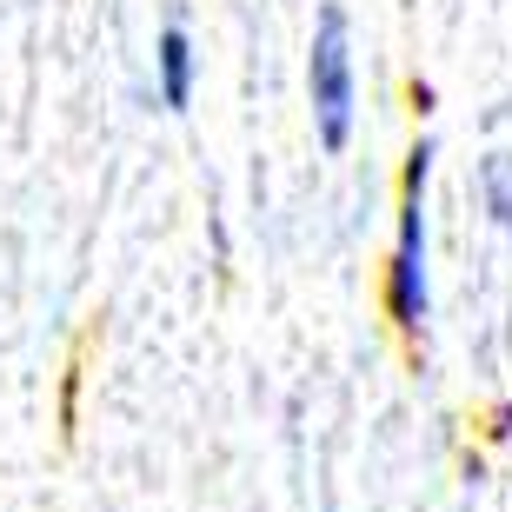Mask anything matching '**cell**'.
<instances>
[{
  "label": "cell",
  "instance_id": "4",
  "mask_svg": "<svg viewBox=\"0 0 512 512\" xmlns=\"http://www.w3.org/2000/svg\"><path fill=\"white\" fill-rule=\"evenodd\" d=\"M479 193H486V213H493L499 227H512V167H506V160H486Z\"/></svg>",
  "mask_w": 512,
  "mask_h": 512
},
{
  "label": "cell",
  "instance_id": "3",
  "mask_svg": "<svg viewBox=\"0 0 512 512\" xmlns=\"http://www.w3.org/2000/svg\"><path fill=\"white\" fill-rule=\"evenodd\" d=\"M153 67H160V100L180 114V107L193 100V34L180 27V20L160 27V54H153Z\"/></svg>",
  "mask_w": 512,
  "mask_h": 512
},
{
  "label": "cell",
  "instance_id": "1",
  "mask_svg": "<svg viewBox=\"0 0 512 512\" xmlns=\"http://www.w3.org/2000/svg\"><path fill=\"white\" fill-rule=\"evenodd\" d=\"M426 173H433V147L419 140L406 153V180H399V247L386 260V306L406 340H419V326L433 313V286H426Z\"/></svg>",
  "mask_w": 512,
  "mask_h": 512
},
{
  "label": "cell",
  "instance_id": "2",
  "mask_svg": "<svg viewBox=\"0 0 512 512\" xmlns=\"http://www.w3.org/2000/svg\"><path fill=\"white\" fill-rule=\"evenodd\" d=\"M306 87H313V127L333 153L353 140V40H346V14L326 7L313 27V60H306Z\"/></svg>",
  "mask_w": 512,
  "mask_h": 512
}]
</instances>
